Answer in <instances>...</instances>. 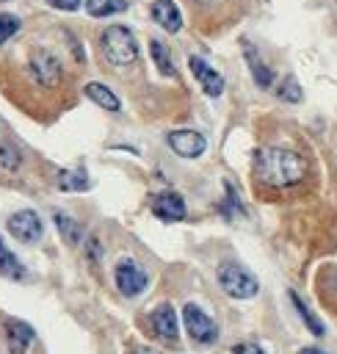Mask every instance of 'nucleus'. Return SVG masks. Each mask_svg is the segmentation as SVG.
Masks as SVG:
<instances>
[{"label":"nucleus","instance_id":"nucleus-1","mask_svg":"<svg viewBox=\"0 0 337 354\" xmlns=\"http://www.w3.org/2000/svg\"><path fill=\"white\" fill-rule=\"evenodd\" d=\"M307 166L304 158L285 147H262L254 152V177L273 188H287L301 183Z\"/></svg>","mask_w":337,"mask_h":354},{"label":"nucleus","instance_id":"nucleus-2","mask_svg":"<svg viewBox=\"0 0 337 354\" xmlns=\"http://www.w3.org/2000/svg\"><path fill=\"white\" fill-rule=\"evenodd\" d=\"M99 47H102V55L110 66H127L138 58V41H135L133 30L124 25L105 28L99 36Z\"/></svg>","mask_w":337,"mask_h":354},{"label":"nucleus","instance_id":"nucleus-3","mask_svg":"<svg viewBox=\"0 0 337 354\" xmlns=\"http://www.w3.org/2000/svg\"><path fill=\"white\" fill-rule=\"evenodd\" d=\"M215 277H218L221 290H224L227 296H232V299H251V296H257V290H260L257 277H254L249 268H243L240 263H232V260L221 263Z\"/></svg>","mask_w":337,"mask_h":354},{"label":"nucleus","instance_id":"nucleus-4","mask_svg":"<svg viewBox=\"0 0 337 354\" xmlns=\"http://www.w3.org/2000/svg\"><path fill=\"white\" fill-rule=\"evenodd\" d=\"M182 324H185V332H188V337L193 340V343H199V346H213L215 340H218V326H215V321L199 307V304H185L182 307Z\"/></svg>","mask_w":337,"mask_h":354},{"label":"nucleus","instance_id":"nucleus-5","mask_svg":"<svg viewBox=\"0 0 337 354\" xmlns=\"http://www.w3.org/2000/svg\"><path fill=\"white\" fill-rule=\"evenodd\" d=\"M113 282H116V288H119L122 296L133 299V296H138V293L146 290L149 277H146V271H144L133 257H124V260H119L116 268H113Z\"/></svg>","mask_w":337,"mask_h":354},{"label":"nucleus","instance_id":"nucleus-6","mask_svg":"<svg viewBox=\"0 0 337 354\" xmlns=\"http://www.w3.org/2000/svg\"><path fill=\"white\" fill-rule=\"evenodd\" d=\"M28 75L44 86V88H52L58 86L61 80V61L50 53V50H33L30 58H28Z\"/></svg>","mask_w":337,"mask_h":354},{"label":"nucleus","instance_id":"nucleus-7","mask_svg":"<svg viewBox=\"0 0 337 354\" xmlns=\"http://www.w3.org/2000/svg\"><path fill=\"white\" fill-rule=\"evenodd\" d=\"M6 227H8V232L19 243H36L44 235V224H41V218L33 210H17V213H11L8 221H6Z\"/></svg>","mask_w":337,"mask_h":354},{"label":"nucleus","instance_id":"nucleus-8","mask_svg":"<svg viewBox=\"0 0 337 354\" xmlns=\"http://www.w3.org/2000/svg\"><path fill=\"white\" fill-rule=\"evenodd\" d=\"M149 332L157 337V340H168L174 343L177 335H180V321H177V313L171 304H157L152 313H149Z\"/></svg>","mask_w":337,"mask_h":354},{"label":"nucleus","instance_id":"nucleus-9","mask_svg":"<svg viewBox=\"0 0 337 354\" xmlns=\"http://www.w3.org/2000/svg\"><path fill=\"white\" fill-rule=\"evenodd\" d=\"M149 207H152V213L160 221H182L185 213H188L185 210V202H182V196L177 191H160V194H155L149 199Z\"/></svg>","mask_w":337,"mask_h":354},{"label":"nucleus","instance_id":"nucleus-10","mask_svg":"<svg viewBox=\"0 0 337 354\" xmlns=\"http://www.w3.org/2000/svg\"><path fill=\"white\" fill-rule=\"evenodd\" d=\"M3 332H6V346L11 354H28L33 340H36V332L30 324L19 321V318H8L3 324Z\"/></svg>","mask_w":337,"mask_h":354},{"label":"nucleus","instance_id":"nucleus-11","mask_svg":"<svg viewBox=\"0 0 337 354\" xmlns=\"http://www.w3.org/2000/svg\"><path fill=\"white\" fill-rule=\"evenodd\" d=\"M188 66H191L196 83L202 86V91H204L207 97H221V91H224V77H221L204 58L191 55V58H188Z\"/></svg>","mask_w":337,"mask_h":354},{"label":"nucleus","instance_id":"nucleus-12","mask_svg":"<svg viewBox=\"0 0 337 354\" xmlns=\"http://www.w3.org/2000/svg\"><path fill=\"white\" fill-rule=\"evenodd\" d=\"M168 147L180 155V158H199L207 149V141L202 133L196 130H171L168 133Z\"/></svg>","mask_w":337,"mask_h":354},{"label":"nucleus","instance_id":"nucleus-13","mask_svg":"<svg viewBox=\"0 0 337 354\" xmlns=\"http://www.w3.org/2000/svg\"><path fill=\"white\" fill-rule=\"evenodd\" d=\"M152 19L168 33H177L182 28V17H180V8L174 0H155L152 3Z\"/></svg>","mask_w":337,"mask_h":354},{"label":"nucleus","instance_id":"nucleus-14","mask_svg":"<svg viewBox=\"0 0 337 354\" xmlns=\"http://www.w3.org/2000/svg\"><path fill=\"white\" fill-rule=\"evenodd\" d=\"M243 53H246V64H249V69H251V77H254V83L260 86V88H268L271 83H273V72L260 61V55H257V50L249 44V41H243Z\"/></svg>","mask_w":337,"mask_h":354},{"label":"nucleus","instance_id":"nucleus-15","mask_svg":"<svg viewBox=\"0 0 337 354\" xmlns=\"http://www.w3.org/2000/svg\"><path fill=\"white\" fill-rule=\"evenodd\" d=\"M0 277L14 279V282H22V279L28 277L25 266H22V263L17 260V254L3 243V238H0Z\"/></svg>","mask_w":337,"mask_h":354},{"label":"nucleus","instance_id":"nucleus-16","mask_svg":"<svg viewBox=\"0 0 337 354\" xmlns=\"http://www.w3.org/2000/svg\"><path fill=\"white\" fill-rule=\"evenodd\" d=\"M86 97L91 100V102H97L99 108H105V111H119L122 108V102H119V97L108 88V86H102V83H86Z\"/></svg>","mask_w":337,"mask_h":354},{"label":"nucleus","instance_id":"nucleus-17","mask_svg":"<svg viewBox=\"0 0 337 354\" xmlns=\"http://www.w3.org/2000/svg\"><path fill=\"white\" fill-rule=\"evenodd\" d=\"M55 183L61 191H88V185H91L86 169H61Z\"/></svg>","mask_w":337,"mask_h":354},{"label":"nucleus","instance_id":"nucleus-18","mask_svg":"<svg viewBox=\"0 0 337 354\" xmlns=\"http://www.w3.org/2000/svg\"><path fill=\"white\" fill-rule=\"evenodd\" d=\"M52 221H55V227H58V232H61V238L69 243V246H77L80 241H83V227L72 218V216H66V213H52Z\"/></svg>","mask_w":337,"mask_h":354},{"label":"nucleus","instance_id":"nucleus-19","mask_svg":"<svg viewBox=\"0 0 337 354\" xmlns=\"http://www.w3.org/2000/svg\"><path fill=\"white\" fill-rule=\"evenodd\" d=\"M149 53H152V61H155V66H157L160 75H166V77H174V75H177V69H174V64H171V55H168V50H166L163 41L152 39V41H149Z\"/></svg>","mask_w":337,"mask_h":354},{"label":"nucleus","instance_id":"nucleus-20","mask_svg":"<svg viewBox=\"0 0 337 354\" xmlns=\"http://www.w3.org/2000/svg\"><path fill=\"white\" fill-rule=\"evenodd\" d=\"M124 8H127V0H86L88 17H110Z\"/></svg>","mask_w":337,"mask_h":354},{"label":"nucleus","instance_id":"nucleus-21","mask_svg":"<svg viewBox=\"0 0 337 354\" xmlns=\"http://www.w3.org/2000/svg\"><path fill=\"white\" fill-rule=\"evenodd\" d=\"M290 301H293V307L298 310V315H301V321L307 324V329H309L312 335H323V324H320V321L312 315V310H309V307L301 301V296H298L296 290H290Z\"/></svg>","mask_w":337,"mask_h":354},{"label":"nucleus","instance_id":"nucleus-22","mask_svg":"<svg viewBox=\"0 0 337 354\" xmlns=\"http://www.w3.org/2000/svg\"><path fill=\"white\" fill-rule=\"evenodd\" d=\"M276 97L285 100V102H301V86L293 75H287L279 86H276Z\"/></svg>","mask_w":337,"mask_h":354},{"label":"nucleus","instance_id":"nucleus-23","mask_svg":"<svg viewBox=\"0 0 337 354\" xmlns=\"http://www.w3.org/2000/svg\"><path fill=\"white\" fill-rule=\"evenodd\" d=\"M19 163H22L19 149H17L14 144H0V169H6V171H17Z\"/></svg>","mask_w":337,"mask_h":354},{"label":"nucleus","instance_id":"nucleus-24","mask_svg":"<svg viewBox=\"0 0 337 354\" xmlns=\"http://www.w3.org/2000/svg\"><path fill=\"white\" fill-rule=\"evenodd\" d=\"M19 30V19L14 14H0V44H6Z\"/></svg>","mask_w":337,"mask_h":354},{"label":"nucleus","instance_id":"nucleus-25","mask_svg":"<svg viewBox=\"0 0 337 354\" xmlns=\"http://www.w3.org/2000/svg\"><path fill=\"white\" fill-rule=\"evenodd\" d=\"M221 210H227L224 216H235V213H243V207H240V202H238V194L232 191V185H229V183H227V205H224Z\"/></svg>","mask_w":337,"mask_h":354},{"label":"nucleus","instance_id":"nucleus-26","mask_svg":"<svg viewBox=\"0 0 337 354\" xmlns=\"http://www.w3.org/2000/svg\"><path fill=\"white\" fill-rule=\"evenodd\" d=\"M232 354H268V351L257 343H238V346H232Z\"/></svg>","mask_w":337,"mask_h":354},{"label":"nucleus","instance_id":"nucleus-27","mask_svg":"<svg viewBox=\"0 0 337 354\" xmlns=\"http://www.w3.org/2000/svg\"><path fill=\"white\" fill-rule=\"evenodd\" d=\"M52 8H61V11H75V8H80V3L83 0H47Z\"/></svg>","mask_w":337,"mask_h":354},{"label":"nucleus","instance_id":"nucleus-28","mask_svg":"<svg viewBox=\"0 0 337 354\" xmlns=\"http://www.w3.org/2000/svg\"><path fill=\"white\" fill-rule=\"evenodd\" d=\"M86 254H88L91 263L99 260V241H97V238H88V241H86Z\"/></svg>","mask_w":337,"mask_h":354},{"label":"nucleus","instance_id":"nucleus-29","mask_svg":"<svg viewBox=\"0 0 337 354\" xmlns=\"http://www.w3.org/2000/svg\"><path fill=\"white\" fill-rule=\"evenodd\" d=\"M133 354H163V351H157V348H152V346H135Z\"/></svg>","mask_w":337,"mask_h":354},{"label":"nucleus","instance_id":"nucleus-30","mask_svg":"<svg viewBox=\"0 0 337 354\" xmlns=\"http://www.w3.org/2000/svg\"><path fill=\"white\" fill-rule=\"evenodd\" d=\"M298 354H323V351H320V348H315V346H307V348H301Z\"/></svg>","mask_w":337,"mask_h":354},{"label":"nucleus","instance_id":"nucleus-31","mask_svg":"<svg viewBox=\"0 0 337 354\" xmlns=\"http://www.w3.org/2000/svg\"><path fill=\"white\" fill-rule=\"evenodd\" d=\"M199 3H210V0H199Z\"/></svg>","mask_w":337,"mask_h":354}]
</instances>
